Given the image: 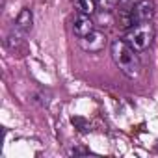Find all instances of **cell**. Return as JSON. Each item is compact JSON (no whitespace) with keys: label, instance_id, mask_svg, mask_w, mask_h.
<instances>
[{"label":"cell","instance_id":"1","mask_svg":"<svg viewBox=\"0 0 158 158\" xmlns=\"http://www.w3.org/2000/svg\"><path fill=\"white\" fill-rule=\"evenodd\" d=\"M110 54L115 65L121 69V73L128 78H136L141 71V61L138 52L125 41V39H114L110 45Z\"/></svg>","mask_w":158,"mask_h":158},{"label":"cell","instance_id":"2","mask_svg":"<svg viewBox=\"0 0 158 158\" xmlns=\"http://www.w3.org/2000/svg\"><path fill=\"white\" fill-rule=\"evenodd\" d=\"M136 52H143L151 47L152 39H154V26L151 23H139V24H132L123 37Z\"/></svg>","mask_w":158,"mask_h":158},{"label":"cell","instance_id":"3","mask_svg":"<svg viewBox=\"0 0 158 158\" xmlns=\"http://www.w3.org/2000/svg\"><path fill=\"white\" fill-rule=\"evenodd\" d=\"M127 24H139V23H151L154 17V2L152 0H138L130 6Z\"/></svg>","mask_w":158,"mask_h":158},{"label":"cell","instance_id":"4","mask_svg":"<svg viewBox=\"0 0 158 158\" xmlns=\"http://www.w3.org/2000/svg\"><path fill=\"white\" fill-rule=\"evenodd\" d=\"M73 32H74V35H76L78 39H82V37L89 35L91 32H95V24H93V21H91V15L78 11L76 17L73 19Z\"/></svg>","mask_w":158,"mask_h":158},{"label":"cell","instance_id":"5","mask_svg":"<svg viewBox=\"0 0 158 158\" xmlns=\"http://www.w3.org/2000/svg\"><path fill=\"white\" fill-rule=\"evenodd\" d=\"M104 45H106V35L102 32H97V30L80 39V47L88 52H99L104 48Z\"/></svg>","mask_w":158,"mask_h":158},{"label":"cell","instance_id":"6","mask_svg":"<svg viewBox=\"0 0 158 158\" xmlns=\"http://www.w3.org/2000/svg\"><path fill=\"white\" fill-rule=\"evenodd\" d=\"M32 24H34V17H32V11L28 8L21 10V13L17 15V21H15V28H19L21 32H30L32 30Z\"/></svg>","mask_w":158,"mask_h":158},{"label":"cell","instance_id":"7","mask_svg":"<svg viewBox=\"0 0 158 158\" xmlns=\"http://www.w3.org/2000/svg\"><path fill=\"white\" fill-rule=\"evenodd\" d=\"M71 2L80 13H88V15H93L97 8V0H71Z\"/></svg>","mask_w":158,"mask_h":158},{"label":"cell","instance_id":"8","mask_svg":"<svg viewBox=\"0 0 158 158\" xmlns=\"http://www.w3.org/2000/svg\"><path fill=\"white\" fill-rule=\"evenodd\" d=\"M119 2H121V0H97V6H99L101 10H104V11H110V10H114Z\"/></svg>","mask_w":158,"mask_h":158},{"label":"cell","instance_id":"9","mask_svg":"<svg viewBox=\"0 0 158 158\" xmlns=\"http://www.w3.org/2000/svg\"><path fill=\"white\" fill-rule=\"evenodd\" d=\"M71 154H88V151L86 149H73Z\"/></svg>","mask_w":158,"mask_h":158}]
</instances>
